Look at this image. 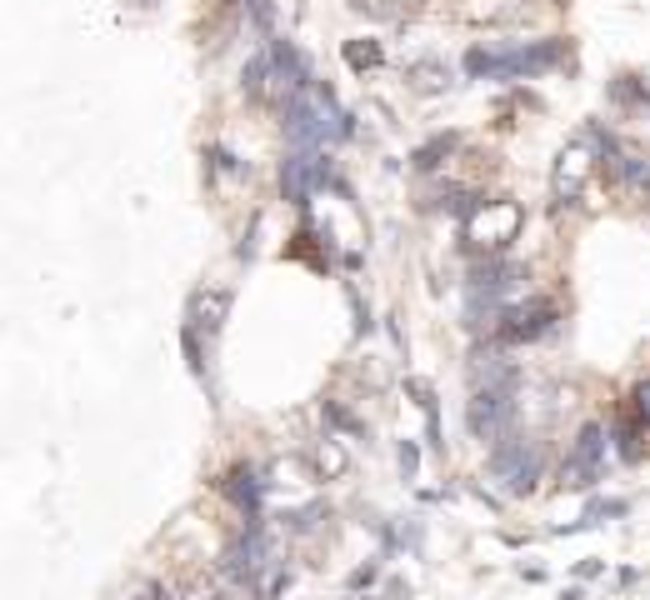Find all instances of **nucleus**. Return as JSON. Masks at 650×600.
Returning <instances> with one entry per match:
<instances>
[{
	"label": "nucleus",
	"instance_id": "f257e3e1",
	"mask_svg": "<svg viewBox=\"0 0 650 600\" xmlns=\"http://www.w3.org/2000/svg\"><path fill=\"white\" fill-rule=\"evenodd\" d=\"M291 136H296L300 145H320V141H335V136H345V116L331 106V95L316 91V85H306V91L291 95Z\"/></svg>",
	"mask_w": 650,
	"mask_h": 600
},
{
	"label": "nucleus",
	"instance_id": "f03ea898",
	"mask_svg": "<svg viewBox=\"0 0 650 600\" xmlns=\"http://www.w3.org/2000/svg\"><path fill=\"white\" fill-rule=\"evenodd\" d=\"M510 370L496 380H485V390H475V405H471V425L475 436H500L506 431V421L516 415V400H510Z\"/></svg>",
	"mask_w": 650,
	"mask_h": 600
},
{
	"label": "nucleus",
	"instance_id": "7ed1b4c3",
	"mask_svg": "<svg viewBox=\"0 0 650 600\" xmlns=\"http://www.w3.org/2000/svg\"><path fill=\"white\" fill-rule=\"evenodd\" d=\"M560 46H541V50H516V56H485V50H475L471 56V71L475 75H535L545 71V66H556Z\"/></svg>",
	"mask_w": 650,
	"mask_h": 600
},
{
	"label": "nucleus",
	"instance_id": "20e7f679",
	"mask_svg": "<svg viewBox=\"0 0 650 600\" xmlns=\"http://www.w3.org/2000/svg\"><path fill=\"white\" fill-rule=\"evenodd\" d=\"M601 466H605V431L601 425H586L566 460V485H591L601 475Z\"/></svg>",
	"mask_w": 650,
	"mask_h": 600
},
{
	"label": "nucleus",
	"instance_id": "39448f33",
	"mask_svg": "<svg viewBox=\"0 0 650 600\" xmlns=\"http://www.w3.org/2000/svg\"><path fill=\"white\" fill-rule=\"evenodd\" d=\"M491 471H496L500 481L510 485V491H531V485H535V450L500 446L496 456H491Z\"/></svg>",
	"mask_w": 650,
	"mask_h": 600
},
{
	"label": "nucleus",
	"instance_id": "423d86ee",
	"mask_svg": "<svg viewBox=\"0 0 650 600\" xmlns=\"http://www.w3.org/2000/svg\"><path fill=\"white\" fill-rule=\"evenodd\" d=\"M551 320H556V310L541 301V306H531V310H516L510 326H500V336H506V341H535L541 330H551Z\"/></svg>",
	"mask_w": 650,
	"mask_h": 600
}]
</instances>
